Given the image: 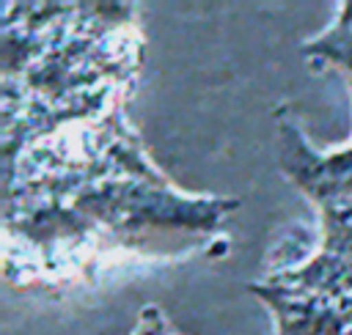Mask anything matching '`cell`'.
Instances as JSON below:
<instances>
[{"instance_id": "6da1fadb", "label": "cell", "mask_w": 352, "mask_h": 335, "mask_svg": "<svg viewBox=\"0 0 352 335\" xmlns=\"http://www.w3.org/2000/svg\"><path fill=\"white\" fill-rule=\"evenodd\" d=\"M138 335H165V324H162V316H160V310L148 308V310L143 313V324H140Z\"/></svg>"}]
</instances>
